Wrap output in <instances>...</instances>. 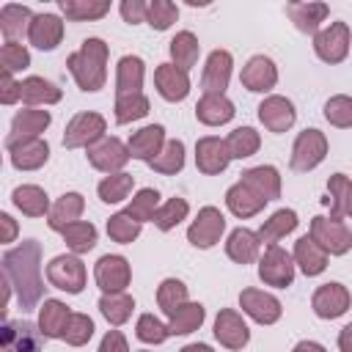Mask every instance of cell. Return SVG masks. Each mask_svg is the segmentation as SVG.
Masks as SVG:
<instances>
[{
  "label": "cell",
  "mask_w": 352,
  "mask_h": 352,
  "mask_svg": "<svg viewBox=\"0 0 352 352\" xmlns=\"http://www.w3.org/2000/svg\"><path fill=\"white\" fill-rule=\"evenodd\" d=\"M22 102H28L30 107L55 104V102H60V88L44 77H28V80H22Z\"/></svg>",
  "instance_id": "36"
},
{
  "label": "cell",
  "mask_w": 352,
  "mask_h": 352,
  "mask_svg": "<svg viewBox=\"0 0 352 352\" xmlns=\"http://www.w3.org/2000/svg\"><path fill=\"white\" fill-rule=\"evenodd\" d=\"M0 63H3V72L6 74H14V72H22L30 66V52L16 44V41H6L3 50H0Z\"/></svg>",
  "instance_id": "54"
},
{
  "label": "cell",
  "mask_w": 352,
  "mask_h": 352,
  "mask_svg": "<svg viewBox=\"0 0 352 352\" xmlns=\"http://www.w3.org/2000/svg\"><path fill=\"white\" fill-rule=\"evenodd\" d=\"M154 85L160 91L162 99L168 102H182L190 94V77L184 69L173 66V63H160L154 72Z\"/></svg>",
  "instance_id": "19"
},
{
  "label": "cell",
  "mask_w": 352,
  "mask_h": 352,
  "mask_svg": "<svg viewBox=\"0 0 352 352\" xmlns=\"http://www.w3.org/2000/svg\"><path fill=\"white\" fill-rule=\"evenodd\" d=\"M38 272H41V248L33 239L22 242L19 248H14L3 256V275L16 289L22 308H33L41 300L44 283H41Z\"/></svg>",
  "instance_id": "1"
},
{
  "label": "cell",
  "mask_w": 352,
  "mask_h": 352,
  "mask_svg": "<svg viewBox=\"0 0 352 352\" xmlns=\"http://www.w3.org/2000/svg\"><path fill=\"white\" fill-rule=\"evenodd\" d=\"M47 126H50V113H47V110L25 107V110H19V113L14 116L8 140H28V138H38Z\"/></svg>",
  "instance_id": "26"
},
{
  "label": "cell",
  "mask_w": 352,
  "mask_h": 352,
  "mask_svg": "<svg viewBox=\"0 0 352 352\" xmlns=\"http://www.w3.org/2000/svg\"><path fill=\"white\" fill-rule=\"evenodd\" d=\"M258 248H261V239L258 234H253L250 228H234L228 234V242H226V253L231 261L236 264H250L258 258Z\"/></svg>",
  "instance_id": "27"
},
{
  "label": "cell",
  "mask_w": 352,
  "mask_h": 352,
  "mask_svg": "<svg viewBox=\"0 0 352 352\" xmlns=\"http://www.w3.org/2000/svg\"><path fill=\"white\" fill-rule=\"evenodd\" d=\"M99 311H102V316H104L110 324H124V322L132 316V311H135V300H132L129 294H124V292L104 294V297L99 300Z\"/></svg>",
  "instance_id": "42"
},
{
  "label": "cell",
  "mask_w": 352,
  "mask_h": 352,
  "mask_svg": "<svg viewBox=\"0 0 352 352\" xmlns=\"http://www.w3.org/2000/svg\"><path fill=\"white\" fill-rule=\"evenodd\" d=\"M292 258H294V264H300V270H302L308 278L322 275L324 267H327V253H324L308 234L294 242V256H292Z\"/></svg>",
  "instance_id": "30"
},
{
  "label": "cell",
  "mask_w": 352,
  "mask_h": 352,
  "mask_svg": "<svg viewBox=\"0 0 352 352\" xmlns=\"http://www.w3.org/2000/svg\"><path fill=\"white\" fill-rule=\"evenodd\" d=\"M324 118H327L333 126H338V129L352 126V96H344V94L330 96V99L324 102Z\"/></svg>",
  "instance_id": "51"
},
{
  "label": "cell",
  "mask_w": 352,
  "mask_h": 352,
  "mask_svg": "<svg viewBox=\"0 0 352 352\" xmlns=\"http://www.w3.org/2000/svg\"><path fill=\"white\" fill-rule=\"evenodd\" d=\"M179 352H214L209 344H187V346H182Z\"/></svg>",
  "instance_id": "62"
},
{
  "label": "cell",
  "mask_w": 352,
  "mask_h": 352,
  "mask_svg": "<svg viewBox=\"0 0 352 352\" xmlns=\"http://www.w3.org/2000/svg\"><path fill=\"white\" fill-rule=\"evenodd\" d=\"M11 201H14V206L22 212V214H28V217H44V214H50V198H47V192L41 190V187H36V184H22V187H16L14 192H11Z\"/></svg>",
  "instance_id": "33"
},
{
  "label": "cell",
  "mask_w": 352,
  "mask_h": 352,
  "mask_svg": "<svg viewBox=\"0 0 352 352\" xmlns=\"http://www.w3.org/2000/svg\"><path fill=\"white\" fill-rule=\"evenodd\" d=\"M60 11L72 22H85V19H102L110 11L107 0H60Z\"/></svg>",
  "instance_id": "40"
},
{
  "label": "cell",
  "mask_w": 352,
  "mask_h": 352,
  "mask_svg": "<svg viewBox=\"0 0 352 352\" xmlns=\"http://www.w3.org/2000/svg\"><path fill=\"white\" fill-rule=\"evenodd\" d=\"M327 157V138L319 129H302L292 146V168L305 173Z\"/></svg>",
  "instance_id": "7"
},
{
  "label": "cell",
  "mask_w": 352,
  "mask_h": 352,
  "mask_svg": "<svg viewBox=\"0 0 352 352\" xmlns=\"http://www.w3.org/2000/svg\"><path fill=\"white\" fill-rule=\"evenodd\" d=\"M214 338L228 349H242L248 344V338H250V330H248L245 319L236 311L223 308L217 314V319H214Z\"/></svg>",
  "instance_id": "18"
},
{
  "label": "cell",
  "mask_w": 352,
  "mask_h": 352,
  "mask_svg": "<svg viewBox=\"0 0 352 352\" xmlns=\"http://www.w3.org/2000/svg\"><path fill=\"white\" fill-rule=\"evenodd\" d=\"M264 198L258 195V192H253L248 184H242V182H236V184H231L228 187V192H226V206L236 214V217H253V214H258L261 209H264Z\"/></svg>",
  "instance_id": "29"
},
{
  "label": "cell",
  "mask_w": 352,
  "mask_h": 352,
  "mask_svg": "<svg viewBox=\"0 0 352 352\" xmlns=\"http://www.w3.org/2000/svg\"><path fill=\"white\" fill-rule=\"evenodd\" d=\"M184 302H190L187 300V286L182 280H176V278H165L160 283V289H157V305L162 308V314L173 316Z\"/></svg>",
  "instance_id": "44"
},
{
  "label": "cell",
  "mask_w": 352,
  "mask_h": 352,
  "mask_svg": "<svg viewBox=\"0 0 352 352\" xmlns=\"http://www.w3.org/2000/svg\"><path fill=\"white\" fill-rule=\"evenodd\" d=\"M140 226H143V223H138V220L129 217L126 212H118V214H113V217L107 220V234H110L113 242L129 245V242H135V239L140 236Z\"/></svg>",
  "instance_id": "48"
},
{
  "label": "cell",
  "mask_w": 352,
  "mask_h": 352,
  "mask_svg": "<svg viewBox=\"0 0 352 352\" xmlns=\"http://www.w3.org/2000/svg\"><path fill=\"white\" fill-rule=\"evenodd\" d=\"M28 38L38 50H55L63 38V22L55 14H36L28 30Z\"/></svg>",
  "instance_id": "22"
},
{
  "label": "cell",
  "mask_w": 352,
  "mask_h": 352,
  "mask_svg": "<svg viewBox=\"0 0 352 352\" xmlns=\"http://www.w3.org/2000/svg\"><path fill=\"white\" fill-rule=\"evenodd\" d=\"M242 85L253 94H264L270 88H275L278 82V69L275 63L267 58V55H253L245 66H242V74H239Z\"/></svg>",
  "instance_id": "16"
},
{
  "label": "cell",
  "mask_w": 352,
  "mask_h": 352,
  "mask_svg": "<svg viewBox=\"0 0 352 352\" xmlns=\"http://www.w3.org/2000/svg\"><path fill=\"white\" fill-rule=\"evenodd\" d=\"M157 204H160V192L151 190V187H143V190H138V195H135L132 204L126 206V214L135 217L138 223L154 220V214H157Z\"/></svg>",
  "instance_id": "49"
},
{
  "label": "cell",
  "mask_w": 352,
  "mask_h": 352,
  "mask_svg": "<svg viewBox=\"0 0 352 352\" xmlns=\"http://www.w3.org/2000/svg\"><path fill=\"white\" fill-rule=\"evenodd\" d=\"M338 349L341 352H352V322L346 327H341V333H338Z\"/></svg>",
  "instance_id": "60"
},
{
  "label": "cell",
  "mask_w": 352,
  "mask_h": 352,
  "mask_svg": "<svg viewBox=\"0 0 352 352\" xmlns=\"http://www.w3.org/2000/svg\"><path fill=\"white\" fill-rule=\"evenodd\" d=\"M47 280H50L55 289H60V292L80 294L82 286H85V264H82L80 256H74V253L55 256V258L47 264Z\"/></svg>",
  "instance_id": "4"
},
{
  "label": "cell",
  "mask_w": 352,
  "mask_h": 352,
  "mask_svg": "<svg viewBox=\"0 0 352 352\" xmlns=\"http://www.w3.org/2000/svg\"><path fill=\"white\" fill-rule=\"evenodd\" d=\"M91 336H94V322H91V316H85V314H72V316H69V324H66V330H63V341L72 344V346H82V344L91 341Z\"/></svg>",
  "instance_id": "53"
},
{
  "label": "cell",
  "mask_w": 352,
  "mask_h": 352,
  "mask_svg": "<svg viewBox=\"0 0 352 352\" xmlns=\"http://www.w3.org/2000/svg\"><path fill=\"white\" fill-rule=\"evenodd\" d=\"M0 226H3L0 242H14V236H16V223H14V217L3 212V214H0Z\"/></svg>",
  "instance_id": "59"
},
{
  "label": "cell",
  "mask_w": 352,
  "mask_h": 352,
  "mask_svg": "<svg viewBox=\"0 0 352 352\" xmlns=\"http://www.w3.org/2000/svg\"><path fill=\"white\" fill-rule=\"evenodd\" d=\"M314 50L324 63H341L349 52V28L346 22H330V28L314 36Z\"/></svg>",
  "instance_id": "9"
},
{
  "label": "cell",
  "mask_w": 352,
  "mask_h": 352,
  "mask_svg": "<svg viewBox=\"0 0 352 352\" xmlns=\"http://www.w3.org/2000/svg\"><path fill=\"white\" fill-rule=\"evenodd\" d=\"M157 173H176L184 168V143L182 140H165L162 151L148 162Z\"/></svg>",
  "instance_id": "45"
},
{
  "label": "cell",
  "mask_w": 352,
  "mask_h": 352,
  "mask_svg": "<svg viewBox=\"0 0 352 352\" xmlns=\"http://www.w3.org/2000/svg\"><path fill=\"white\" fill-rule=\"evenodd\" d=\"M346 192H349V179L344 173H333L327 179V198H324L333 220H341L346 214Z\"/></svg>",
  "instance_id": "46"
},
{
  "label": "cell",
  "mask_w": 352,
  "mask_h": 352,
  "mask_svg": "<svg viewBox=\"0 0 352 352\" xmlns=\"http://www.w3.org/2000/svg\"><path fill=\"white\" fill-rule=\"evenodd\" d=\"M135 336H138L143 344H162V341L170 336V330H168V324H162V322L154 319L151 314H143V316L138 319V324H135Z\"/></svg>",
  "instance_id": "55"
},
{
  "label": "cell",
  "mask_w": 352,
  "mask_h": 352,
  "mask_svg": "<svg viewBox=\"0 0 352 352\" xmlns=\"http://www.w3.org/2000/svg\"><path fill=\"white\" fill-rule=\"evenodd\" d=\"M179 16V8L168 0H151L148 8H146V22L154 28V30H168Z\"/></svg>",
  "instance_id": "52"
},
{
  "label": "cell",
  "mask_w": 352,
  "mask_h": 352,
  "mask_svg": "<svg viewBox=\"0 0 352 352\" xmlns=\"http://www.w3.org/2000/svg\"><path fill=\"white\" fill-rule=\"evenodd\" d=\"M349 302H352V297H349V289L344 283H322L314 292L311 308L319 319H338L346 314Z\"/></svg>",
  "instance_id": "12"
},
{
  "label": "cell",
  "mask_w": 352,
  "mask_h": 352,
  "mask_svg": "<svg viewBox=\"0 0 352 352\" xmlns=\"http://www.w3.org/2000/svg\"><path fill=\"white\" fill-rule=\"evenodd\" d=\"M242 184H248L253 192H258L264 201H275L280 195V173L272 165H256L248 168L239 179Z\"/></svg>",
  "instance_id": "24"
},
{
  "label": "cell",
  "mask_w": 352,
  "mask_h": 352,
  "mask_svg": "<svg viewBox=\"0 0 352 352\" xmlns=\"http://www.w3.org/2000/svg\"><path fill=\"white\" fill-rule=\"evenodd\" d=\"M223 231H226V217H223V212H220L217 206H204V209H198V217L190 223L187 239H190V245H195V248H212V245L220 242Z\"/></svg>",
  "instance_id": "8"
},
{
  "label": "cell",
  "mask_w": 352,
  "mask_h": 352,
  "mask_svg": "<svg viewBox=\"0 0 352 352\" xmlns=\"http://www.w3.org/2000/svg\"><path fill=\"white\" fill-rule=\"evenodd\" d=\"M132 184H135V176L132 173H110V176H104L102 182H99V198L104 201V204H121L129 192H132Z\"/></svg>",
  "instance_id": "43"
},
{
  "label": "cell",
  "mask_w": 352,
  "mask_h": 352,
  "mask_svg": "<svg viewBox=\"0 0 352 352\" xmlns=\"http://www.w3.org/2000/svg\"><path fill=\"white\" fill-rule=\"evenodd\" d=\"M198 52H201V44H198V38H195L190 30H182V33H176V36L170 38V58H173V66L190 72V69L195 66V60H198Z\"/></svg>",
  "instance_id": "37"
},
{
  "label": "cell",
  "mask_w": 352,
  "mask_h": 352,
  "mask_svg": "<svg viewBox=\"0 0 352 352\" xmlns=\"http://www.w3.org/2000/svg\"><path fill=\"white\" fill-rule=\"evenodd\" d=\"M69 305L60 302V300H44L41 311H38V330L47 336V338H63V330L69 324Z\"/></svg>",
  "instance_id": "32"
},
{
  "label": "cell",
  "mask_w": 352,
  "mask_h": 352,
  "mask_svg": "<svg viewBox=\"0 0 352 352\" xmlns=\"http://www.w3.org/2000/svg\"><path fill=\"white\" fill-rule=\"evenodd\" d=\"M99 352H129V346H126V338H124L118 330H110V333L102 338Z\"/></svg>",
  "instance_id": "58"
},
{
  "label": "cell",
  "mask_w": 352,
  "mask_h": 352,
  "mask_svg": "<svg viewBox=\"0 0 352 352\" xmlns=\"http://www.w3.org/2000/svg\"><path fill=\"white\" fill-rule=\"evenodd\" d=\"M231 162V154H228V146L226 140L214 138V135H206L195 143V165L201 173L206 176H214V173H223Z\"/></svg>",
  "instance_id": "15"
},
{
  "label": "cell",
  "mask_w": 352,
  "mask_h": 352,
  "mask_svg": "<svg viewBox=\"0 0 352 352\" xmlns=\"http://www.w3.org/2000/svg\"><path fill=\"white\" fill-rule=\"evenodd\" d=\"M66 66L82 91H99L107 77V44L102 38H85L82 47L66 58Z\"/></svg>",
  "instance_id": "2"
},
{
  "label": "cell",
  "mask_w": 352,
  "mask_h": 352,
  "mask_svg": "<svg viewBox=\"0 0 352 352\" xmlns=\"http://www.w3.org/2000/svg\"><path fill=\"white\" fill-rule=\"evenodd\" d=\"M239 305H242V311H245L250 319H256L258 324H275V322L280 319V314H283L280 300L272 297V294H267V292H261V289H242Z\"/></svg>",
  "instance_id": "13"
},
{
  "label": "cell",
  "mask_w": 352,
  "mask_h": 352,
  "mask_svg": "<svg viewBox=\"0 0 352 352\" xmlns=\"http://www.w3.org/2000/svg\"><path fill=\"white\" fill-rule=\"evenodd\" d=\"M94 278H96V286L104 292V294H116V292H124L129 286V278H132V270H129V261L124 256H102L94 267Z\"/></svg>",
  "instance_id": "10"
},
{
  "label": "cell",
  "mask_w": 352,
  "mask_h": 352,
  "mask_svg": "<svg viewBox=\"0 0 352 352\" xmlns=\"http://www.w3.org/2000/svg\"><path fill=\"white\" fill-rule=\"evenodd\" d=\"M231 66H234L231 52H226V50L209 52L206 66H204V77H201L204 94H223L228 88V80H231Z\"/></svg>",
  "instance_id": "17"
},
{
  "label": "cell",
  "mask_w": 352,
  "mask_h": 352,
  "mask_svg": "<svg viewBox=\"0 0 352 352\" xmlns=\"http://www.w3.org/2000/svg\"><path fill=\"white\" fill-rule=\"evenodd\" d=\"M60 234H63L66 248H69L74 256L88 253V250L96 245V226H94V223H82V220H77V223H69Z\"/></svg>",
  "instance_id": "38"
},
{
  "label": "cell",
  "mask_w": 352,
  "mask_h": 352,
  "mask_svg": "<svg viewBox=\"0 0 352 352\" xmlns=\"http://www.w3.org/2000/svg\"><path fill=\"white\" fill-rule=\"evenodd\" d=\"M148 116V99L143 94H126L116 99V121L118 124H129Z\"/></svg>",
  "instance_id": "47"
},
{
  "label": "cell",
  "mask_w": 352,
  "mask_h": 352,
  "mask_svg": "<svg viewBox=\"0 0 352 352\" xmlns=\"http://www.w3.org/2000/svg\"><path fill=\"white\" fill-rule=\"evenodd\" d=\"M143 74H146V66L138 55H124L116 66V91L118 96H126V94H140L143 88Z\"/></svg>",
  "instance_id": "28"
},
{
  "label": "cell",
  "mask_w": 352,
  "mask_h": 352,
  "mask_svg": "<svg viewBox=\"0 0 352 352\" xmlns=\"http://www.w3.org/2000/svg\"><path fill=\"white\" fill-rule=\"evenodd\" d=\"M11 165L19 170H36L50 160V146L41 138H28V140H6Z\"/></svg>",
  "instance_id": "14"
},
{
  "label": "cell",
  "mask_w": 352,
  "mask_h": 352,
  "mask_svg": "<svg viewBox=\"0 0 352 352\" xmlns=\"http://www.w3.org/2000/svg\"><path fill=\"white\" fill-rule=\"evenodd\" d=\"M294 228H297V212L294 209H278L275 214H270V220L261 223L258 239L267 245H278V239H283Z\"/></svg>",
  "instance_id": "34"
},
{
  "label": "cell",
  "mask_w": 352,
  "mask_h": 352,
  "mask_svg": "<svg viewBox=\"0 0 352 352\" xmlns=\"http://www.w3.org/2000/svg\"><path fill=\"white\" fill-rule=\"evenodd\" d=\"M297 113H294V104L286 99V96H267L261 104H258V121L270 129V132H286L292 129Z\"/></svg>",
  "instance_id": "20"
},
{
  "label": "cell",
  "mask_w": 352,
  "mask_h": 352,
  "mask_svg": "<svg viewBox=\"0 0 352 352\" xmlns=\"http://www.w3.org/2000/svg\"><path fill=\"white\" fill-rule=\"evenodd\" d=\"M204 316H206V311H204L201 302H184L170 316L168 330H170V336H187V333H192V330H198L204 324Z\"/></svg>",
  "instance_id": "39"
},
{
  "label": "cell",
  "mask_w": 352,
  "mask_h": 352,
  "mask_svg": "<svg viewBox=\"0 0 352 352\" xmlns=\"http://www.w3.org/2000/svg\"><path fill=\"white\" fill-rule=\"evenodd\" d=\"M346 214L352 217V182H349V192H346Z\"/></svg>",
  "instance_id": "63"
},
{
  "label": "cell",
  "mask_w": 352,
  "mask_h": 352,
  "mask_svg": "<svg viewBox=\"0 0 352 352\" xmlns=\"http://www.w3.org/2000/svg\"><path fill=\"white\" fill-rule=\"evenodd\" d=\"M226 146H228V154L231 160H245V157H253L261 146V138L253 126H236L228 138H226Z\"/></svg>",
  "instance_id": "41"
},
{
  "label": "cell",
  "mask_w": 352,
  "mask_h": 352,
  "mask_svg": "<svg viewBox=\"0 0 352 352\" xmlns=\"http://www.w3.org/2000/svg\"><path fill=\"white\" fill-rule=\"evenodd\" d=\"M258 278L267 286L286 289L294 280V258L280 245H267L264 256L258 258Z\"/></svg>",
  "instance_id": "5"
},
{
  "label": "cell",
  "mask_w": 352,
  "mask_h": 352,
  "mask_svg": "<svg viewBox=\"0 0 352 352\" xmlns=\"http://www.w3.org/2000/svg\"><path fill=\"white\" fill-rule=\"evenodd\" d=\"M16 99H22V82H16L11 74L3 72V80H0V102L3 104H14Z\"/></svg>",
  "instance_id": "57"
},
{
  "label": "cell",
  "mask_w": 352,
  "mask_h": 352,
  "mask_svg": "<svg viewBox=\"0 0 352 352\" xmlns=\"http://www.w3.org/2000/svg\"><path fill=\"white\" fill-rule=\"evenodd\" d=\"M118 8H121L124 22L138 25V22H143V19H146V8H148V3H143V0H124Z\"/></svg>",
  "instance_id": "56"
},
{
  "label": "cell",
  "mask_w": 352,
  "mask_h": 352,
  "mask_svg": "<svg viewBox=\"0 0 352 352\" xmlns=\"http://www.w3.org/2000/svg\"><path fill=\"white\" fill-rule=\"evenodd\" d=\"M82 209H85V201H82L80 192H63V195L52 204V209H50V214H47V226H50L52 231H63L69 223H77V220H80Z\"/></svg>",
  "instance_id": "25"
},
{
  "label": "cell",
  "mask_w": 352,
  "mask_h": 352,
  "mask_svg": "<svg viewBox=\"0 0 352 352\" xmlns=\"http://www.w3.org/2000/svg\"><path fill=\"white\" fill-rule=\"evenodd\" d=\"M289 19L294 22L297 30L302 33H319V22H324V16L330 14L327 3H289L286 6Z\"/></svg>",
  "instance_id": "31"
},
{
  "label": "cell",
  "mask_w": 352,
  "mask_h": 352,
  "mask_svg": "<svg viewBox=\"0 0 352 352\" xmlns=\"http://www.w3.org/2000/svg\"><path fill=\"white\" fill-rule=\"evenodd\" d=\"M292 352H327L322 344H316V341H300Z\"/></svg>",
  "instance_id": "61"
},
{
  "label": "cell",
  "mask_w": 352,
  "mask_h": 352,
  "mask_svg": "<svg viewBox=\"0 0 352 352\" xmlns=\"http://www.w3.org/2000/svg\"><path fill=\"white\" fill-rule=\"evenodd\" d=\"M138 352H148V349H138Z\"/></svg>",
  "instance_id": "64"
},
{
  "label": "cell",
  "mask_w": 352,
  "mask_h": 352,
  "mask_svg": "<svg viewBox=\"0 0 352 352\" xmlns=\"http://www.w3.org/2000/svg\"><path fill=\"white\" fill-rule=\"evenodd\" d=\"M129 146H124L118 138H102L99 143L88 146V162L96 170L104 173H121V168L129 162Z\"/></svg>",
  "instance_id": "11"
},
{
  "label": "cell",
  "mask_w": 352,
  "mask_h": 352,
  "mask_svg": "<svg viewBox=\"0 0 352 352\" xmlns=\"http://www.w3.org/2000/svg\"><path fill=\"white\" fill-rule=\"evenodd\" d=\"M187 212H190V206H187L184 198H170V201H165V204L157 209L154 223H157L160 231H170V228H176V226L187 217Z\"/></svg>",
  "instance_id": "50"
},
{
  "label": "cell",
  "mask_w": 352,
  "mask_h": 352,
  "mask_svg": "<svg viewBox=\"0 0 352 352\" xmlns=\"http://www.w3.org/2000/svg\"><path fill=\"white\" fill-rule=\"evenodd\" d=\"M104 118L99 113H77L66 132H63V146L66 148H88L104 138Z\"/></svg>",
  "instance_id": "6"
},
{
  "label": "cell",
  "mask_w": 352,
  "mask_h": 352,
  "mask_svg": "<svg viewBox=\"0 0 352 352\" xmlns=\"http://www.w3.org/2000/svg\"><path fill=\"white\" fill-rule=\"evenodd\" d=\"M126 146H129V154H132L135 160L151 162V160L162 151V146H165V129H162L160 124H148V126L138 129V132L129 138Z\"/></svg>",
  "instance_id": "23"
},
{
  "label": "cell",
  "mask_w": 352,
  "mask_h": 352,
  "mask_svg": "<svg viewBox=\"0 0 352 352\" xmlns=\"http://www.w3.org/2000/svg\"><path fill=\"white\" fill-rule=\"evenodd\" d=\"M324 253L330 256H344L352 248V231L344 226V220H333V217H322L316 214L311 220V234H308Z\"/></svg>",
  "instance_id": "3"
},
{
  "label": "cell",
  "mask_w": 352,
  "mask_h": 352,
  "mask_svg": "<svg viewBox=\"0 0 352 352\" xmlns=\"http://www.w3.org/2000/svg\"><path fill=\"white\" fill-rule=\"evenodd\" d=\"M234 102L226 94H204L195 104V118L206 126H220L234 118Z\"/></svg>",
  "instance_id": "21"
},
{
  "label": "cell",
  "mask_w": 352,
  "mask_h": 352,
  "mask_svg": "<svg viewBox=\"0 0 352 352\" xmlns=\"http://www.w3.org/2000/svg\"><path fill=\"white\" fill-rule=\"evenodd\" d=\"M30 22H33V14H30V8H25V6L8 3V6L0 8V30H3L6 41H14V38H19L25 30H30Z\"/></svg>",
  "instance_id": "35"
}]
</instances>
